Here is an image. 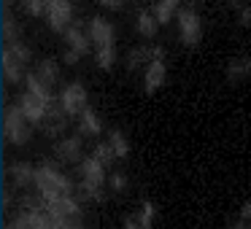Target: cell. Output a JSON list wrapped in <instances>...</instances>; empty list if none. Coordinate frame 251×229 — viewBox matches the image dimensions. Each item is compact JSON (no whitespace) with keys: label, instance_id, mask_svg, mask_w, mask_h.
<instances>
[{"label":"cell","instance_id":"cell-1","mask_svg":"<svg viewBox=\"0 0 251 229\" xmlns=\"http://www.w3.org/2000/svg\"><path fill=\"white\" fill-rule=\"evenodd\" d=\"M35 191L41 200H54V197H76L78 186L73 183L71 175L60 170V162H41L35 167Z\"/></svg>","mask_w":251,"mask_h":229},{"label":"cell","instance_id":"cell-2","mask_svg":"<svg viewBox=\"0 0 251 229\" xmlns=\"http://www.w3.org/2000/svg\"><path fill=\"white\" fill-rule=\"evenodd\" d=\"M3 137L8 146H27L33 137V124L22 114L19 103L6 105V111H3Z\"/></svg>","mask_w":251,"mask_h":229},{"label":"cell","instance_id":"cell-3","mask_svg":"<svg viewBox=\"0 0 251 229\" xmlns=\"http://www.w3.org/2000/svg\"><path fill=\"white\" fill-rule=\"evenodd\" d=\"M178 38L186 49H197L202 41V19L195 8H181L178 11Z\"/></svg>","mask_w":251,"mask_h":229},{"label":"cell","instance_id":"cell-4","mask_svg":"<svg viewBox=\"0 0 251 229\" xmlns=\"http://www.w3.org/2000/svg\"><path fill=\"white\" fill-rule=\"evenodd\" d=\"M62 103V108L68 111V116H81L84 111L89 108V94H87V87H84L81 81H71L62 87V92L57 94Z\"/></svg>","mask_w":251,"mask_h":229},{"label":"cell","instance_id":"cell-5","mask_svg":"<svg viewBox=\"0 0 251 229\" xmlns=\"http://www.w3.org/2000/svg\"><path fill=\"white\" fill-rule=\"evenodd\" d=\"M54 159L60 164H81L84 159V135H65L54 143Z\"/></svg>","mask_w":251,"mask_h":229},{"label":"cell","instance_id":"cell-6","mask_svg":"<svg viewBox=\"0 0 251 229\" xmlns=\"http://www.w3.org/2000/svg\"><path fill=\"white\" fill-rule=\"evenodd\" d=\"M76 14H73L71 0H46V22L54 33H65L73 24Z\"/></svg>","mask_w":251,"mask_h":229},{"label":"cell","instance_id":"cell-7","mask_svg":"<svg viewBox=\"0 0 251 229\" xmlns=\"http://www.w3.org/2000/svg\"><path fill=\"white\" fill-rule=\"evenodd\" d=\"M68 121H71V116H68V111L62 108L60 97L51 100L49 103V111H46V119L44 124H41V130H44L46 137H65V130H68Z\"/></svg>","mask_w":251,"mask_h":229},{"label":"cell","instance_id":"cell-8","mask_svg":"<svg viewBox=\"0 0 251 229\" xmlns=\"http://www.w3.org/2000/svg\"><path fill=\"white\" fill-rule=\"evenodd\" d=\"M19 108H22V114L27 116V121L33 127H41L44 124V119H46V111H49V103L46 100H41L38 94H33V92H27L25 89L22 94H19Z\"/></svg>","mask_w":251,"mask_h":229},{"label":"cell","instance_id":"cell-9","mask_svg":"<svg viewBox=\"0 0 251 229\" xmlns=\"http://www.w3.org/2000/svg\"><path fill=\"white\" fill-rule=\"evenodd\" d=\"M6 175H8V186L14 191H25L30 186H35V167L30 162H11L6 167Z\"/></svg>","mask_w":251,"mask_h":229},{"label":"cell","instance_id":"cell-10","mask_svg":"<svg viewBox=\"0 0 251 229\" xmlns=\"http://www.w3.org/2000/svg\"><path fill=\"white\" fill-rule=\"evenodd\" d=\"M87 27H89V38H92L95 49H103V46H114L116 44V27L105 17H92Z\"/></svg>","mask_w":251,"mask_h":229},{"label":"cell","instance_id":"cell-11","mask_svg":"<svg viewBox=\"0 0 251 229\" xmlns=\"http://www.w3.org/2000/svg\"><path fill=\"white\" fill-rule=\"evenodd\" d=\"M62 35H65L68 49H73V51H78L81 57H87L89 46H92V38H89V27L81 22V19H73V24Z\"/></svg>","mask_w":251,"mask_h":229},{"label":"cell","instance_id":"cell-12","mask_svg":"<svg viewBox=\"0 0 251 229\" xmlns=\"http://www.w3.org/2000/svg\"><path fill=\"white\" fill-rule=\"evenodd\" d=\"M224 78H227V84H243L251 78V54H238L232 57V60L227 62V68H224Z\"/></svg>","mask_w":251,"mask_h":229},{"label":"cell","instance_id":"cell-13","mask_svg":"<svg viewBox=\"0 0 251 229\" xmlns=\"http://www.w3.org/2000/svg\"><path fill=\"white\" fill-rule=\"evenodd\" d=\"M154 60H157L154 49H149V46H135V49L127 51L125 68H127V73H138V70H146Z\"/></svg>","mask_w":251,"mask_h":229},{"label":"cell","instance_id":"cell-14","mask_svg":"<svg viewBox=\"0 0 251 229\" xmlns=\"http://www.w3.org/2000/svg\"><path fill=\"white\" fill-rule=\"evenodd\" d=\"M0 65H3V78H6V84H22L25 78H27V68L14 60L6 49L0 51Z\"/></svg>","mask_w":251,"mask_h":229},{"label":"cell","instance_id":"cell-15","mask_svg":"<svg viewBox=\"0 0 251 229\" xmlns=\"http://www.w3.org/2000/svg\"><path fill=\"white\" fill-rule=\"evenodd\" d=\"M165 73H168L165 60H154L151 65L143 70V92H146V94H154V92H157V89L165 84Z\"/></svg>","mask_w":251,"mask_h":229},{"label":"cell","instance_id":"cell-16","mask_svg":"<svg viewBox=\"0 0 251 229\" xmlns=\"http://www.w3.org/2000/svg\"><path fill=\"white\" fill-rule=\"evenodd\" d=\"M35 76H38L46 87L54 89L57 84H60V62H57L54 57H44V60L35 65Z\"/></svg>","mask_w":251,"mask_h":229},{"label":"cell","instance_id":"cell-17","mask_svg":"<svg viewBox=\"0 0 251 229\" xmlns=\"http://www.w3.org/2000/svg\"><path fill=\"white\" fill-rule=\"evenodd\" d=\"M78 132H81V135H89V137L103 135V121H100V116L95 114L92 108H87L78 116Z\"/></svg>","mask_w":251,"mask_h":229},{"label":"cell","instance_id":"cell-18","mask_svg":"<svg viewBox=\"0 0 251 229\" xmlns=\"http://www.w3.org/2000/svg\"><path fill=\"white\" fill-rule=\"evenodd\" d=\"M0 33H3V44L22 41V24L17 22V17L11 14V8H6V11H3V24H0Z\"/></svg>","mask_w":251,"mask_h":229},{"label":"cell","instance_id":"cell-19","mask_svg":"<svg viewBox=\"0 0 251 229\" xmlns=\"http://www.w3.org/2000/svg\"><path fill=\"white\" fill-rule=\"evenodd\" d=\"M178 0H157V6L151 8V14L157 17L159 24H170L173 17H178Z\"/></svg>","mask_w":251,"mask_h":229},{"label":"cell","instance_id":"cell-20","mask_svg":"<svg viewBox=\"0 0 251 229\" xmlns=\"http://www.w3.org/2000/svg\"><path fill=\"white\" fill-rule=\"evenodd\" d=\"M25 87H27V92H33V94H38L41 100H46V103H51V100H57L54 97V89L51 87H46L44 81H41L35 73H27V78H25Z\"/></svg>","mask_w":251,"mask_h":229},{"label":"cell","instance_id":"cell-21","mask_svg":"<svg viewBox=\"0 0 251 229\" xmlns=\"http://www.w3.org/2000/svg\"><path fill=\"white\" fill-rule=\"evenodd\" d=\"M135 27H138V33H141L143 38H154L157 30H159V22H157V17H154L151 11H141L138 19H135Z\"/></svg>","mask_w":251,"mask_h":229},{"label":"cell","instance_id":"cell-22","mask_svg":"<svg viewBox=\"0 0 251 229\" xmlns=\"http://www.w3.org/2000/svg\"><path fill=\"white\" fill-rule=\"evenodd\" d=\"M3 49L8 51V54L14 57V60L17 62H22L25 68L30 65V60H33V49H30L27 44H25V41H14V44H3Z\"/></svg>","mask_w":251,"mask_h":229},{"label":"cell","instance_id":"cell-23","mask_svg":"<svg viewBox=\"0 0 251 229\" xmlns=\"http://www.w3.org/2000/svg\"><path fill=\"white\" fill-rule=\"evenodd\" d=\"M95 65L100 70L108 73L116 65V46H103V49H95Z\"/></svg>","mask_w":251,"mask_h":229},{"label":"cell","instance_id":"cell-24","mask_svg":"<svg viewBox=\"0 0 251 229\" xmlns=\"http://www.w3.org/2000/svg\"><path fill=\"white\" fill-rule=\"evenodd\" d=\"M108 143H111V148L116 151V157H119V159L130 157V140L125 137V132H122V130H111L108 132Z\"/></svg>","mask_w":251,"mask_h":229},{"label":"cell","instance_id":"cell-25","mask_svg":"<svg viewBox=\"0 0 251 229\" xmlns=\"http://www.w3.org/2000/svg\"><path fill=\"white\" fill-rule=\"evenodd\" d=\"M92 157H95V159H100V162H103L105 167H111V164H114L116 159H119V157H116V151L111 148V143H108V140H100L98 146H95Z\"/></svg>","mask_w":251,"mask_h":229},{"label":"cell","instance_id":"cell-26","mask_svg":"<svg viewBox=\"0 0 251 229\" xmlns=\"http://www.w3.org/2000/svg\"><path fill=\"white\" fill-rule=\"evenodd\" d=\"M154 218H157V207H154V202L143 200L141 213H138V224H141L143 229H151L154 227Z\"/></svg>","mask_w":251,"mask_h":229},{"label":"cell","instance_id":"cell-27","mask_svg":"<svg viewBox=\"0 0 251 229\" xmlns=\"http://www.w3.org/2000/svg\"><path fill=\"white\" fill-rule=\"evenodd\" d=\"M19 6H22L30 17H46V0H19Z\"/></svg>","mask_w":251,"mask_h":229},{"label":"cell","instance_id":"cell-28","mask_svg":"<svg viewBox=\"0 0 251 229\" xmlns=\"http://www.w3.org/2000/svg\"><path fill=\"white\" fill-rule=\"evenodd\" d=\"M108 189L114 191V194L127 191V175H125V173H111V175H108Z\"/></svg>","mask_w":251,"mask_h":229},{"label":"cell","instance_id":"cell-29","mask_svg":"<svg viewBox=\"0 0 251 229\" xmlns=\"http://www.w3.org/2000/svg\"><path fill=\"white\" fill-rule=\"evenodd\" d=\"M238 24L243 30H251V3H243L238 8Z\"/></svg>","mask_w":251,"mask_h":229},{"label":"cell","instance_id":"cell-30","mask_svg":"<svg viewBox=\"0 0 251 229\" xmlns=\"http://www.w3.org/2000/svg\"><path fill=\"white\" fill-rule=\"evenodd\" d=\"M78 60H81V54H78V51H73V49H65V51H62V62H65L68 68L78 65Z\"/></svg>","mask_w":251,"mask_h":229},{"label":"cell","instance_id":"cell-31","mask_svg":"<svg viewBox=\"0 0 251 229\" xmlns=\"http://www.w3.org/2000/svg\"><path fill=\"white\" fill-rule=\"evenodd\" d=\"M14 205V189L6 183V189H3V210H11Z\"/></svg>","mask_w":251,"mask_h":229},{"label":"cell","instance_id":"cell-32","mask_svg":"<svg viewBox=\"0 0 251 229\" xmlns=\"http://www.w3.org/2000/svg\"><path fill=\"white\" fill-rule=\"evenodd\" d=\"M100 6H103V8H114V11H119V8H125V0H100Z\"/></svg>","mask_w":251,"mask_h":229},{"label":"cell","instance_id":"cell-33","mask_svg":"<svg viewBox=\"0 0 251 229\" xmlns=\"http://www.w3.org/2000/svg\"><path fill=\"white\" fill-rule=\"evenodd\" d=\"M122 229H143V227L138 224V216H127L125 224H122Z\"/></svg>","mask_w":251,"mask_h":229},{"label":"cell","instance_id":"cell-34","mask_svg":"<svg viewBox=\"0 0 251 229\" xmlns=\"http://www.w3.org/2000/svg\"><path fill=\"white\" fill-rule=\"evenodd\" d=\"M229 229H251V221H246V218H240V216H238V221L229 224Z\"/></svg>","mask_w":251,"mask_h":229},{"label":"cell","instance_id":"cell-35","mask_svg":"<svg viewBox=\"0 0 251 229\" xmlns=\"http://www.w3.org/2000/svg\"><path fill=\"white\" fill-rule=\"evenodd\" d=\"M240 218L251 221V200H246V202H243V207H240Z\"/></svg>","mask_w":251,"mask_h":229},{"label":"cell","instance_id":"cell-36","mask_svg":"<svg viewBox=\"0 0 251 229\" xmlns=\"http://www.w3.org/2000/svg\"><path fill=\"white\" fill-rule=\"evenodd\" d=\"M222 3H227V6H235V8L243 6V0H222Z\"/></svg>","mask_w":251,"mask_h":229},{"label":"cell","instance_id":"cell-37","mask_svg":"<svg viewBox=\"0 0 251 229\" xmlns=\"http://www.w3.org/2000/svg\"><path fill=\"white\" fill-rule=\"evenodd\" d=\"M3 229H19V227H17V224H14V221H8V224H6V227H3Z\"/></svg>","mask_w":251,"mask_h":229},{"label":"cell","instance_id":"cell-38","mask_svg":"<svg viewBox=\"0 0 251 229\" xmlns=\"http://www.w3.org/2000/svg\"><path fill=\"white\" fill-rule=\"evenodd\" d=\"M71 229H84V224H73V227Z\"/></svg>","mask_w":251,"mask_h":229},{"label":"cell","instance_id":"cell-39","mask_svg":"<svg viewBox=\"0 0 251 229\" xmlns=\"http://www.w3.org/2000/svg\"><path fill=\"white\" fill-rule=\"evenodd\" d=\"M11 3H14V0H6V8H11Z\"/></svg>","mask_w":251,"mask_h":229},{"label":"cell","instance_id":"cell-40","mask_svg":"<svg viewBox=\"0 0 251 229\" xmlns=\"http://www.w3.org/2000/svg\"><path fill=\"white\" fill-rule=\"evenodd\" d=\"M192 3H195V0H192Z\"/></svg>","mask_w":251,"mask_h":229}]
</instances>
